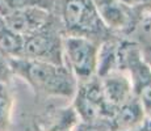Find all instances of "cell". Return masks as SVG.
Listing matches in <instances>:
<instances>
[{"label": "cell", "mask_w": 151, "mask_h": 131, "mask_svg": "<svg viewBox=\"0 0 151 131\" xmlns=\"http://www.w3.org/2000/svg\"><path fill=\"white\" fill-rule=\"evenodd\" d=\"M120 131H151V119L145 118L137 126H133V127H130V129H125V130H120Z\"/></svg>", "instance_id": "2e32d148"}, {"label": "cell", "mask_w": 151, "mask_h": 131, "mask_svg": "<svg viewBox=\"0 0 151 131\" xmlns=\"http://www.w3.org/2000/svg\"><path fill=\"white\" fill-rule=\"evenodd\" d=\"M13 96L5 81L0 83V131H9L12 123Z\"/></svg>", "instance_id": "7c38bea8"}, {"label": "cell", "mask_w": 151, "mask_h": 131, "mask_svg": "<svg viewBox=\"0 0 151 131\" xmlns=\"http://www.w3.org/2000/svg\"><path fill=\"white\" fill-rule=\"evenodd\" d=\"M78 117L86 122H100L108 127L114 106L105 100L100 80L92 77L82 81L75 92L74 101Z\"/></svg>", "instance_id": "277c9868"}, {"label": "cell", "mask_w": 151, "mask_h": 131, "mask_svg": "<svg viewBox=\"0 0 151 131\" xmlns=\"http://www.w3.org/2000/svg\"><path fill=\"white\" fill-rule=\"evenodd\" d=\"M142 5H147V7H151V0H141Z\"/></svg>", "instance_id": "ac0fdd59"}, {"label": "cell", "mask_w": 151, "mask_h": 131, "mask_svg": "<svg viewBox=\"0 0 151 131\" xmlns=\"http://www.w3.org/2000/svg\"><path fill=\"white\" fill-rule=\"evenodd\" d=\"M57 8L67 36L93 39L103 34L106 28L99 16L93 0H57Z\"/></svg>", "instance_id": "7a4b0ae2"}, {"label": "cell", "mask_w": 151, "mask_h": 131, "mask_svg": "<svg viewBox=\"0 0 151 131\" xmlns=\"http://www.w3.org/2000/svg\"><path fill=\"white\" fill-rule=\"evenodd\" d=\"M145 119V109L141 101L135 96L126 101V102L114 106L113 114L108 123V129L113 131H120L137 126Z\"/></svg>", "instance_id": "30bf717a"}, {"label": "cell", "mask_w": 151, "mask_h": 131, "mask_svg": "<svg viewBox=\"0 0 151 131\" xmlns=\"http://www.w3.org/2000/svg\"><path fill=\"white\" fill-rule=\"evenodd\" d=\"M76 123L75 122V118L72 117L70 113H67L66 115H63L60 118V121L58 123H55L54 126H51L47 131H72V127Z\"/></svg>", "instance_id": "5bb4252c"}, {"label": "cell", "mask_w": 151, "mask_h": 131, "mask_svg": "<svg viewBox=\"0 0 151 131\" xmlns=\"http://www.w3.org/2000/svg\"><path fill=\"white\" fill-rule=\"evenodd\" d=\"M118 1H121L122 4L127 5V7H137V5H142L141 4V0H118Z\"/></svg>", "instance_id": "e0dca14e"}, {"label": "cell", "mask_w": 151, "mask_h": 131, "mask_svg": "<svg viewBox=\"0 0 151 131\" xmlns=\"http://www.w3.org/2000/svg\"><path fill=\"white\" fill-rule=\"evenodd\" d=\"M63 57L70 71L80 81L95 77L97 72L99 46L93 39L79 36H66L62 39Z\"/></svg>", "instance_id": "3957f363"}, {"label": "cell", "mask_w": 151, "mask_h": 131, "mask_svg": "<svg viewBox=\"0 0 151 131\" xmlns=\"http://www.w3.org/2000/svg\"><path fill=\"white\" fill-rule=\"evenodd\" d=\"M55 4L57 0H0V17L7 11L22 8H40L47 12H53Z\"/></svg>", "instance_id": "4fadbf2b"}, {"label": "cell", "mask_w": 151, "mask_h": 131, "mask_svg": "<svg viewBox=\"0 0 151 131\" xmlns=\"http://www.w3.org/2000/svg\"><path fill=\"white\" fill-rule=\"evenodd\" d=\"M130 72L133 93L141 101L145 112H151V68L141 59L139 50H132L124 54Z\"/></svg>", "instance_id": "8992f818"}, {"label": "cell", "mask_w": 151, "mask_h": 131, "mask_svg": "<svg viewBox=\"0 0 151 131\" xmlns=\"http://www.w3.org/2000/svg\"><path fill=\"white\" fill-rule=\"evenodd\" d=\"M7 60L11 72L27 81L36 94L71 97L76 92V79L66 64L22 57Z\"/></svg>", "instance_id": "6da1fadb"}, {"label": "cell", "mask_w": 151, "mask_h": 131, "mask_svg": "<svg viewBox=\"0 0 151 131\" xmlns=\"http://www.w3.org/2000/svg\"><path fill=\"white\" fill-rule=\"evenodd\" d=\"M24 36L14 31L0 20V52L5 58H19L22 54Z\"/></svg>", "instance_id": "8fae6325"}, {"label": "cell", "mask_w": 151, "mask_h": 131, "mask_svg": "<svg viewBox=\"0 0 151 131\" xmlns=\"http://www.w3.org/2000/svg\"><path fill=\"white\" fill-rule=\"evenodd\" d=\"M62 39L50 21L37 31L24 37L21 57L45 60L55 64H65Z\"/></svg>", "instance_id": "5b68a950"}, {"label": "cell", "mask_w": 151, "mask_h": 131, "mask_svg": "<svg viewBox=\"0 0 151 131\" xmlns=\"http://www.w3.org/2000/svg\"><path fill=\"white\" fill-rule=\"evenodd\" d=\"M100 83L105 100L112 106H118L134 96L130 79L118 71H110L101 76Z\"/></svg>", "instance_id": "9c48e42d"}, {"label": "cell", "mask_w": 151, "mask_h": 131, "mask_svg": "<svg viewBox=\"0 0 151 131\" xmlns=\"http://www.w3.org/2000/svg\"><path fill=\"white\" fill-rule=\"evenodd\" d=\"M93 3L106 28L124 30L132 25V7H127L118 0H93Z\"/></svg>", "instance_id": "ba28073f"}, {"label": "cell", "mask_w": 151, "mask_h": 131, "mask_svg": "<svg viewBox=\"0 0 151 131\" xmlns=\"http://www.w3.org/2000/svg\"><path fill=\"white\" fill-rule=\"evenodd\" d=\"M51 12L40 8H22L7 11L1 16V20L14 31L25 37L49 24L51 21Z\"/></svg>", "instance_id": "52a82bcc"}, {"label": "cell", "mask_w": 151, "mask_h": 131, "mask_svg": "<svg viewBox=\"0 0 151 131\" xmlns=\"http://www.w3.org/2000/svg\"><path fill=\"white\" fill-rule=\"evenodd\" d=\"M11 74H12V72H11L9 66H8L7 58L0 52V83H1V81H5V83H7V80H8V77H9Z\"/></svg>", "instance_id": "9a60e30c"}, {"label": "cell", "mask_w": 151, "mask_h": 131, "mask_svg": "<svg viewBox=\"0 0 151 131\" xmlns=\"http://www.w3.org/2000/svg\"><path fill=\"white\" fill-rule=\"evenodd\" d=\"M0 20H1V17H0Z\"/></svg>", "instance_id": "d6986e66"}]
</instances>
